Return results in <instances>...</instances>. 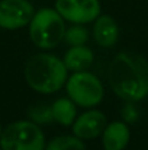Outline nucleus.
<instances>
[{
    "mask_svg": "<svg viewBox=\"0 0 148 150\" xmlns=\"http://www.w3.org/2000/svg\"><path fill=\"white\" fill-rule=\"evenodd\" d=\"M131 139L129 127L123 121H112L106 124L102 133L105 150H125Z\"/></svg>",
    "mask_w": 148,
    "mask_h": 150,
    "instance_id": "1a4fd4ad",
    "label": "nucleus"
},
{
    "mask_svg": "<svg viewBox=\"0 0 148 150\" xmlns=\"http://www.w3.org/2000/svg\"><path fill=\"white\" fill-rule=\"evenodd\" d=\"M51 112L58 124L70 127L77 118V105L70 98H58L51 105Z\"/></svg>",
    "mask_w": 148,
    "mask_h": 150,
    "instance_id": "f8f14e48",
    "label": "nucleus"
},
{
    "mask_svg": "<svg viewBox=\"0 0 148 150\" xmlns=\"http://www.w3.org/2000/svg\"><path fill=\"white\" fill-rule=\"evenodd\" d=\"M45 136L34 121H15L3 128L0 147L3 150H45Z\"/></svg>",
    "mask_w": 148,
    "mask_h": 150,
    "instance_id": "20e7f679",
    "label": "nucleus"
},
{
    "mask_svg": "<svg viewBox=\"0 0 148 150\" xmlns=\"http://www.w3.org/2000/svg\"><path fill=\"white\" fill-rule=\"evenodd\" d=\"M68 79V69L64 61L52 54L39 52L25 64V80L38 93L51 95L58 92Z\"/></svg>",
    "mask_w": 148,
    "mask_h": 150,
    "instance_id": "f03ea898",
    "label": "nucleus"
},
{
    "mask_svg": "<svg viewBox=\"0 0 148 150\" xmlns=\"http://www.w3.org/2000/svg\"><path fill=\"white\" fill-rule=\"evenodd\" d=\"M45 150H86L81 139L73 136H58L45 146Z\"/></svg>",
    "mask_w": 148,
    "mask_h": 150,
    "instance_id": "ddd939ff",
    "label": "nucleus"
},
{
    "mask_svg": "<svg viewBox=\"0 0 148 150\" xmlns=\"http://www.w3.org/2000/svg\"><path fill=\"white\" fill-rule=\"evenodd\" d=\"M65 29L64 18L57 9L51 7H42L35 12L29 22V37L41 50L55 48L64 40Z\"/></svg>",
    "mask_w": 148,
    "mask_h": 150,
    "instance_id": "7ed1b4c3",
    "label": "nucleus"
},
{
    "mask_svg": "<svg viewBox=\"0 0 148 150\" xmlns=\"http://www.w3.org/2000/svg\"><path fill=\"white\" fill-rule=\"evenodd\" d=\"M65 67L68 69V71H83L87 70L93 61H95V54L86 45H76V47H70V50L64 54L62 58Z\"/></svg>",
    "mask_w": 148,
    "mask_h": 150,
    "instance_id": "9b49d317",
    "label": "nucleus"
},
{
    "mask_svg": "<svg viewBox=\"0 0 148 150\" xmlns=\"http://www.w3.org/2000/svg\"><path fill=\"white\" fill-rule=\"evenodd\" d=\"M1 133H3V128H1V124H0V136H1Z\"/></svg>",
    "mask_w": 148,
    "mask_h": 150,
    "instance_id": "2eb2a0df",
    "label": "nucleus"
},
{
    "mask_svg": "<svg viewBox=\"0 0 148 150\" xmlns=\"http://www.w3.org/2000/svg\"><path fill=\"white\" fill-rule=\"evenodd\" d=\"M93 38L96 44L109 48L113 47L119 38V26L110 15H99L93 25Z\"/></svg>",
    "mask_w": 148,
    "mask_h": 150,
    "instance_id": "9d476101",
    "label": "nucleus"
},
{
    "mask_svg": "<svg viewBox=\"0 0 148 150\" xmlns=\"http://www.w3.org/2000/svg\"><path fill=\"white\" fill-rule=\"evenodd\" d=\"M107 77L110 88L122 99L138 102L148 96V61L141 54L119 52L109 66Z\"/></svg>",
    "mask_w": 148,
    "mask_h": 150,
    "instance_id": "f257e3e1",
    "label": "nucleus"
},
{
    "mask_svg": "<svg viewBox=\"0 0 148 150\" xmlns=\"http://www.w3.org/2000/svg\"><path fill=\"white\" fill-rule=\"evenodd\" d=\"M65 89L67 96L81 108H93L99 105L105 96V89L100 79L87 70L74 71L67 79Z\"/></svg>",
    "mask_w": 148,
    "mask_h": 150,
    "instance_id": "39448f33",
    "label": "nucleus"
},
{
    "mask_svg": "<svg viewBox=\"0 0 148 150\" xmlns=\"http://www.w3.org/2000/svg\"><path fill=\"white\" fill-rule=\"evenodd\" d=\"M35 13L29 0H0V28L15 31L29 25Z\"/></svg>",
    "mask_w": 148,
    "mask_h": 150,
    "instance_id": "0eeeda50",
    "label": "nucleus"
},
{
    "mask_svg": "<svg viewBox=\"0 0 148 150\" xmlns=\"http://www.w3.org/2000/svg\"><path fill=\"white\" fill-rule=\"evenodd\" d=\"M0 150H3V149H0Z\"/></svg>",
    "mask_w": 148,
    "mask_h": 150,
    "instance_id": "dca6fc26",
    "label": "nucleus"
},
{
    "mask_svg": "<svg viewBox=\"0 0 148 150\" xmlns=\"http://www.w3.org/2000/svg\"><path fill=\"white\" fill-rule=\"evenodd\" d=\"M55 9L64 21L80 25L95 22L102 13L99 0H55Z\"/></svg>",
    "mask_w": 148,
    "mask_h": 150,
    "instance_id": "423d86ee",
    "label": "nucleus"
},
{
    "mask_svg": "<svg viewBox=\"0 0 148 150\" xmlns=\"http://www.w3.org/2000/svg\"><path fill=\"white\" fill-rule=\"evenodd\" d=\"M62 41H65V44H68L70 47L86 45V42L89 41V29L84 25L73 23L70 28L65 29V34H64V40Z\"/></svg>",
    "mask_w": 148,
    "mask_h": 150,
    "instance_id": "4468645a",
    "label": "nucleus"
},
{
    "mask_svg": "<svg viewBox=\"0 0 148 150\" xmlns=\"http://www.w3.org/2000/svg\"><path fill=\"white\" fill-rule=\"evenodd\" d=\"M106 124H107V120L103 112H100L97 109H89L80 114L71 127H73V134L76 137L81 140H92L103 133Z\"/></svg>",
    "mask_w": 148,
    "mask_h": 150,
    "instance_id": "6e6552de",
    "label": "nucleus"
}]
</instances>
